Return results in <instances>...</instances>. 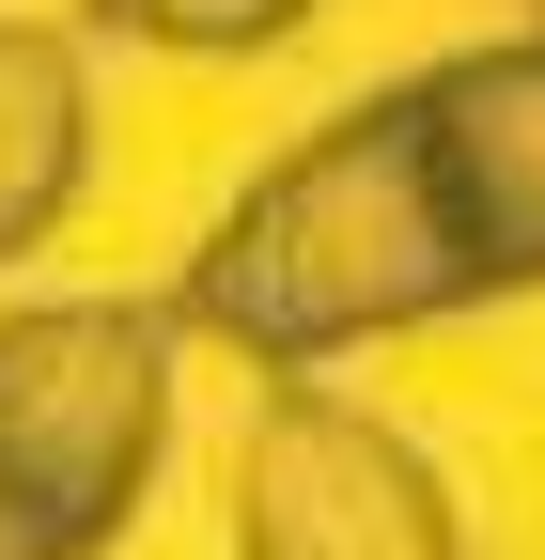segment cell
Returning <instances> with one entry per match:
<instances>
[{
  "mask_svg": "<svg viewBox=\"0 0 545 560\" xmlns=\"http://www.w3.org/2000/svg\"><path fill=\"white\" fill-rule=\"evenodd\" d=\"M405 94H421L452 234H467V280H484V296H545V32L452 47Z\"/></svg>",
  "mask_w": 545,
  "mask_h": 560,
  "instance_id": "obj_4",
  "label": "cell"
},
{
  "mask_svg": "<svg viewBox=\"0 0 545 560\" xmlns=\"http://www.w3.org/2000/svg\"><path fill=\"white\" fill-rule=\"evenodd\" d=\"M79 172H94V62H79V32L0 16V265H32L62 234Z\"/></svg>",
  "mask_w": 545,
  "mask_h": 560,
  "instance_id": "obj_5",
  "label": "cell"
},
{
  "mask_svg": "<svg viewBox=\"0 0 545 560\" xmlns=\"http://www.w3.org/2000/svg\"><path fill=\"white\" fill-rule=\"evenodd\" d=\"M234 560H467L452 482L421 467V436H390L359 389H265L234 436Z\"/></svg>",
  "mask_w": 545,
  "mask_h": 560,
  "instance_id": "obj_3",
  "label": "cell"
},
{
  "mask_svg": "<svg viewBox=\"0 0 545 560\" xmlns=\"http://www.w3.org/2000/svg\"><path fill=\"white\" fill-rule=\"evenodd\" d=\"M437 312H484V280H467V234H452V187H437V140H421L405 79L327 109L281 172H250L172 280V327L234 342L265 389L359 359V342H405Z\"/></svg>",
  "mask_w": 545,
  "mask_h": 560,
  "instance_id": "obj_1",
  "label": "cell"
},
{
  "mask_svg": "<svg viewBox=\"0 0 545 560\" xmlns=\"http://www.w3.org/2000/svg\"><path fill=\"white\" fill-rule=\"evenodd\" d=\"M530 32H545V0H530Z\"/></svg>",
  "mask_w": 545,
  "mask_h": 560,
  "instance_id": "obj_7",
  "label": "cell"
},
{
  "mask_svg": "<svg viewBox=\"0 0 545 560\" xmlns=\"http://www.w3.org/2000/svg\"><path fill=\"white\" fill-rule=\"evenodd\" d=\"M172 452V312L141 296H32L0 312V499H32L62 545H109Z\"/></svg>",
  "mask_w": 545,
  "mask_h": 560,
  "instance_id": "obj_2",
  "label": "cell"
},
{
  "mask_svg": "<svg viewBox=\"0 0 545 560\" xmlns=\"http://www.w3.org/2000/svg\"><path fill=\"white\" fill-rule=\"evenodd\" d=\"M125 47H187V62H234V47H281L312 0H94Z\"/></svg>",
  "mask_w": 545,
  "mask_h": 560,
  "instance_id": "obj_6",
  "label": "cell"
}]
</instances>
